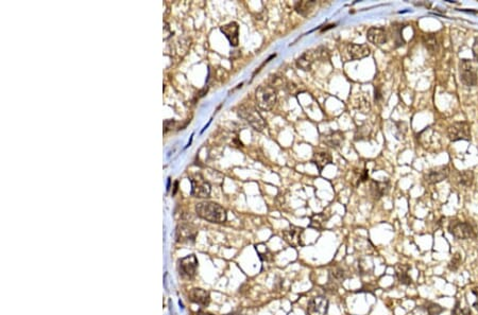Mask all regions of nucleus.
<instances>
[{
	"mask_svg": "<svg viewBox=\"0 0 478 315\" xmlns=\"http://www.w3.org/2000/svg\"><path fill=\"white\" fill-rule=\"evenodd\" d=\"M197 215L212 223H224L226 221V210L214 202H200L196 205Z\"/></svg>",
	"mask_w": 478,
	"mask_h": 315,
	"instance_id": "obj_1",
	"label": "nucleus"
},
{
	"mask_svg": "<svg viewBox=\"0 0 478 315\" xmlns=\"http://www.w3.org/2000/svg\"><path fill=\"white\" fill-rule=\"evenodd\" d=\"M255 98L257 105L265 111H270L276 103V90L270 85H262L256 90Z\"/></svg>",
	"mask_w": 478,
	"mask_h": 315,
	"instance_id": "obj_2",
	"label": "nucleus"
},
{
	"mask_svg": "<svg viewBox=\"0 0 478 315\" xmlns=\"http://www.w3.org/2000/svg\"><path fill=\"white\" fill-rule=\"evenodd\" d=\"M448 232L457 240H468L474 237V227L469 222H462L459 220H452L448 224Z\"/></svg>",
	"mask_w": 478,
	"mask_h": 315,
	"instance_id": "obj_3",
	"label": "nucleus"
},
{
	"mask_svg": "<svg viewBox=\"0 0 478 315\" xmlns=\"http://www.w3.org/2000/svg\"><path fill=\"white\" fill-rule=\"evenodd\" d=\"M418 139L424 149L428 151H437L441 148V135L432 128H426L418 135Z\"/></svg>",
	"mask_w": 478,
	"mask_h": 315,
	"instance_id": "obj_4",
	"label": "nucleus"
},
{
	"mask_svg": "<svg viewBox=\"0 0 478 315\" xmlns=\"http://www.w3.org/2000/svg\"><path fill=\"white\" fill-rule=\"evenodd\" d=\"M477 66L471 60H461L459 63V75L461 82L466 86L477 84Z\"/></svg>",
	"mask_w": 478,
	"mask_h": 315,
	"instance_id": "obj_5",
	"label": "nucleus"
},
{
	"mask_svg": "<svg viewBox=\"0 0 478 315\" xmlns=\"http://www.w3.org/2000/svg\"><path fill=\"white\" fill-rule=\"evenodd\" d=\"M239 116L247 120L256 131L262 132L266 128V122H265L262 115L253 106L242 105L239 108Z\"/></svg>",
	"mask_w": 478,
	"mask_h": 315,
	"instance_id": "obj_6",
	"label": "nucleus"
},
{
	"mask_svg": "<svg viewBox=\"0 0 478 315\" xmlns=\"http://www.w3.org/2000/svg\"><path fill=\"white\" fill-rule=\"evenodd\" d=\"M447 137L451 141L459 140H470L471 139V130L470 124L466 121L454 122L447 128Z\"/></svg>",
	"mask_w": 478,
	"mask_h": 315,
	"instance_id": "obj_7",
	"label": "nucleus"
},
{
	"mask_svg": "<svg viewBox=\"0 0 478 315\" xmlns=\"http://www.w3.org/2000/svg\"><path fill=\"white\" fill-rule=\"evenodd\" d=\"M198 265H199V262H198L195 255H189L187 257L181 259L178 266L180 276L182 278H185V279H193L197 274Z\"/></svg>",
	"mask_w": 478,
	"mask_h": 315,
	"instance_id": "obj_8",
	"label": "nucleus"
},
{
	"mask_svg": "<svg viewBox=\"0 0 478 315\" xmlns=\"http://www.w3.org/2000/svg\"><path fill=\"white\" fill-rule=\"evenodd\" d=\"M191 181V195L200 199H207L211 194V186L200 174H196L190 180Z\"/></svg>",
	"mask_w": 478,
	"mask_h": 315,
	"instance_id": "obj_9",
	"label": "nucleus"
},
{
	"mask_svg": "<svg viewBox=\"0 0 478 315\" xmlns=\"http://www.w3.org/2000/svg\"><path fill=\"white\" fill-rule=\"evenodd\" d=\"M451 169L448 166H438L435 168H431L424 175V180L427 184L433 185L441 182L450 177Z\"/></svg>",
	"mask_w": 478,
	"mask_h": 315,
	"instance_id": "obj_10",
	"label": "nucleus"
},
{
	"mask_svg": "<svg viewBox=\"0 0 478 315\" xmlns=\"http://www.w3.org/2000/svg\"><path fill=\"white\" fill-rule=\"evenodd\" d=\"M308 315H325L328 310V300L324 296H317L310 299L307 304Z\"/></svg>",
	"mask_w": 478,
	"mask_h": 315,
	"instance_id": "obj_11",
	"label": "nucleus"
},
{
	"mask_svg": "<svg viewBox=\"0 0 478 315\" xmlns=\"http://www.w3.org/2000/svg\"><path fill=\"white\" fill-rule=\"evenodd\" d=\"M303 231V228H301V227L290 225L288 228L283 230V238L290 246L299 247L302 244Z\"/></svg>",
	"mask_w": 478,
	"mask_h": 315,
	"instance_id": "obj_12",
	"label": "nucleus"
},
{
	"mask_svg": "<svg viewBox=\"0 0 478 315\" xmlns=\"http://www.w3.org/2000/svg\"><path fill=\"white\" fill-rule=\"evenodd\" d=\"M197 236V230L190 225H180L176 229V241L180 243L194 242Z\"/></svg>",
	"mask_w": 478,
	"mask_h": 315,
	"instance_id": "obj_13",
	"label": "nucleus"
},
{
	"mask_svg": "<svg viewBox=\"0 0 478 315\" xmlns=\"http://www.w3.org/2000/svg\"><path fill=\"white\" fill-rule=\"evenodd\" d=\"M367 39L370 43L374 44L376 46H381L384 45L385 43L388 41V34L385 29L382 28H377V27H372L368 30L367 33Z\"/></svg>",
	"mask_w": 478,
	"mask_h": 315,
	"instance_id": "obj_14",
	"label": "nucleus"
},
{
	"mask_svg": "<svg viewBox=\"0 0 478 315\" xmlns=\"http://www.w3.org/2000/svg\"><path fill=\"white\" fill-rule=\"evenodd\" d=\"M188 297L190 302H193L201 307H208L211 302V295L208 291L203 289L196 288L190 290L188 293Z\"/></svg>",
	"mask_w": 478,
	"mask_h": 315,
	"instance_id": "obj_15",
	"label": "nucleus"
},
{
	"mask_svg": "<svg viewBox=\"0 0 478 315\" xmlns=\"http://www.w3.org/2000/svg\"><path fill=\"white\" fill-rule=\"evenodd\" d=\"M220 30L229 40L232 46L236 47L239 44V27L236 23H230L220 28Z\"/></svg>",
	"mask_w": 478,
	"mask_h": 315,
	"instance_id": "obj_16",
	"label": "nucleus"
},
{
	"mask_svg": "<svg viewBox=\"0 0 478 315\" xmlns=\"http://www.w3.org/2000/svg\"><path fill=\"white\" fill-rule=\"evenodd\" d=\"M348 53L352 60H362L370 54V48L367 45H357V44H350L348 46Z\"/></svg>",
	"mask_w": 478,
	"mask_h": 315,
	"instance_id": "obj_17",
	"label": "nucleus"
},
{
	"mask_svg": "<svg viewBox=\"0 0 478 315\" xmlns=\"http://www.w3.org/2000/svg\"><path fill=\"white\" fill-rule=\"evenodd\" d=\"M389 189H390V184H389V181H375V180L371 181L370 192L375 200H379L380 197L387 194Z\"/></svg>",
	"mask_w": 478,
	"mask_h": 315,
	"instance_id": "obj_18",
	"label": "nucleus"
},
{
	"mask_svg": "<svg viewBox=\"0 0 478 315\" xmlns=\"http://www.w3.org/2000/svg\"><path fill=\"white\" fill-rule=\"evenodd\" d=\"M316 57H317L316 51H315V52H312V51H307V52H305L304 54H302L298 58L297 66L300 69H302L304 71L311 70L312 65H313L314 61L316 60Z\"/></svg>",
	"mask_w": 478,
	"mask_h": 315,
	"instance_id": "obj_19",
	"label": "nucleus"
},
{
	"mask_svg": "<svg viewBox=\"0 0 478 315\" xmlns=\"http://www.w3.org/2000/svg\"><path fill=\"white\" fill-rule=\"evenodd\" d=\"M409 270L410 267L407 265H398L395 267V276L401 284L410 285L413 283V279H411L410 275L408 274Z\"/></svg>",
	"mask_w": 478,
	"mask_h": 315,
	"instance_id": "obj_20",
	"label": "nucleus"
},
{
	"mask_svg": "<svg viewBox=\"0 0 478 315\" xmlns=\"http://www.w3.org/2000/svg\"><path fill=\"white\" fill-rule=\"evenodd\" d=\"M419 310H420L422 315H440L445 311V308L437 303L426 302L419 308Z\"/></svg>",
	"mask_w": 478,
	"mask_h": 315,
	"instance_id": "obj_21",
	"label": "nucleus"
},
{
	"mask_svg": "<svg viewBox=\"0 0 478 315\" xmlns=\"http://www.w3.org/2000/svg\"><path fill=\"white\" fill-rule=\"evenodd\" d=\"M423 44L425 48L427 49L430 53H436L439 50V42L437 39V34L435 33H426L423 35Z\"/></svg>",
	"mask_w": 478,
	"mask_h": 315,
	"instance_id": "obj_22",
	"label": "nucleus"
},
{
	"mask_svg": "<svg viewBox=\"0 0 478 315\" xmlns=\"http://www.w3.org/2000/svg\"><path fill=\"white\" fill-rule=\"evenodd\" d=\"M313 163L317 166V168L320 171H322L327 165L332 163V156L325 152L315 153V155L313 157Z\"/></svg>",
	"mask_w": 478,
	"mask_h": 315,
	"instance_id": "obj_23",
	"label": "nucleus"
},
{
	"mask_svg": "<svg viewBox=\"0 0 478 315\" xmlns=\"http://www.w3.org/2000/svg\"><path fill=\"white\" fill-rule=\"evenodd\" d=\"M329 281H332L337 284V282H341L343 280L347 279L348 277V272L347 270L340 266H335L330 270L329 273Z\"/></svg>",
	"mask_w": 478,
	"mask_h": 315,
	"instance_id": "obj_24",
	"label": "nucleus"
},
{
	"mask_svg": "<svg viewBox=\"0 0 478 315\" xmlns=\"http://www.w3.org/2000/svg\"><path fill=\"white\" fill-rule=\"evenodd\" d=\"M343 140H344V135L339 131L325 135L324 138H323V141H324L328 146H332V148H337V146H339L343 142Z\"/></svg>",
	"mask_w": 478,
	"mask_h": 315,
	"instance_id": "obj_25",
	"label": "nucleus"
},
{
	"mask_svg": "<svg viewBox=\"0 0 478 315\" xmlns=\"http://www.w3.org/2000/svg\"><path fill=\"white\" fill-rule=\"evenodd\" d=\"M457 182L462 187H471L474 181V173L472 170H463L457 174Z\"/></svg>",
	"mask_w": 478,
	"mask_h": 315,
	"instance_id": "obj_26",
	"label": "nucleus"
},
{
	"mask_svg": "<svg viewBox=\"0 0 478 315\" xmlns=\"http://www.w3.org/2000/svg\"><path fill=\"white\" fill-rule=\"evenodd\" d=\"M316 5V1H300L296 3V10L299 14L303 16H308L313 12L314 6Z\"/></svg>",
	"mask_w": 478,
	"mask_h": 315,
	"instance_id": "obj_27",
	"label": "nucleus"
},
{
	"mask_svg": "<svg viewBox=\"0 0 478 315\" xmlns=\"http://www.w3.org/2000/svg\"><path fill=\"white\" fill-rule=\"evenodd\" d=\"M403 28H404V26L402 24H393L392 25V36H393L394 42L396 44V47L402 46V45H404V44H405V41L403 40V36H402Z\"/></svg>",
	"mask_w": 478,
	"mask_h": 315,
	"instance_id": "obj_28",
	"label": "nucleus"
},
{
	"mask_svg": "<svg viewBox=\"0 0 478 315\" xmlns=\"http://www.w3.org/2000/svg\"><path fill=\"white\" fill-rule=\"evenodd\" d=\"M325 221H326V218H325L324 215H322V214L315 215V216L312 217L310 227L317 229V230H321V229H323V226H324Z\"/></svg>",
	"mask_w": 478,
	"mask_h": 315,
	"instance_id": "obj_29",
	"label": "nucleus"
},
{
	"mask_svg": "<svg viewBox=\"0 0 478 315\" xmlns=\"http://www.w3.org/2000/svg\"><path fill=\"white\" fill-rule=\"evenodd\" d=\"M461 263H462L461 254L456 253L452 257V259L450 260V262H448L447 268H448V270H451V272H457V270L460 268V266H461Z\"/></svg>",
	"mask_w": 478,
	"mask_h": 315,
	"instance_id": "obj_30",
	"label": "nucleus"
},
{
	"mask_svg": "<svg viewBox=\"0 0 478 315\" xmlns=\"http://www.w3.org/2000/svg\"><path fill=\"white\" fill-rule=\"evenodd\" d=\"M255 250H256L257 254H259L261 260H263V261L271 260L272 256H271V253H270V251L268 250V247L266 245L257 244V245H255Z\"/></svg>",
	"mask_w": 478,
	"mask_h": 315,
	"instance_id": "obj_31",
	"label": "nucleus"
},
{
	"mask_svg": "<svg viewBox=\"0 0 478 315\" xmlns=\"http://www.w3.org/2000/svg\"><path fill=\"white\" fill-rule=\"evenodd\" d=\"M452 315H472V311L470 308H463L461 309L459 302H456L454 309L452 310Z\"/></svg>",
	"mask_w": 478,
	"mask_h": 315,
	"instance_id": "obj_32",
	"label": "nucleus"
},
{
	"mask_svg": "<svg viewBox=\"0 0 478 315\" xmlns=\"http://www.w3.org/2000/svg\"><path fill=\"white\" fill-rule=\"evenodd\" d=\"M270 86L273 87L274 90H277V89H282V87L286 86L287 87V84L285 83L284 81V79L282 77H272L271 78V81H270Z\"/></svg>",
	"mask_w": 478,
	"mask_h": 315,
	"instance_id": "obj_33",
	"label": "nucleus"
},
{
	"mask_svg": "<svg viewBox=\"0 0 478 315\" xmlns=\"http://www.w3.org/2000/svg\"><path fill=\"white\" fill-rule=\"evenodd\" d=\"M472 51H473V55H474V58H475V60H476V62L478 63V38H476V39H475V41H474Z\"/></svg>",
	"mask_w": 478,
	"mask_h": 315,
	"instance_id": "obj_34",
	"label": "nucleus"
},
{
	"mask_svg": "<svg viewBox=\"0 0 478 315\" xmlns=\"http://www.w3.org/2000/svg\"><path fill=\"white\" fill-rule=\"evenodd\" d=\"M471 292H472V294H473V295L475 296V298H476L475 302L473 303V308L478 311V288L472 289V291H471Z\"/></svg>",
	"mask_w": 478,
	"mask_h": 315,
	"instance_id": "obj_35",
	"label": "nucleus"
},
{
	"mask_svg": "<svg viewBox=\"0 0 478 315\" xmlns=\"http://www.w3.org/2000/svg\"><path fill=\"white\" fill-rule=\"evenodd\" d=\"M381 99V92L378 87H375V101H378Z\"/></svg>",
	"mask_w": 478,
	"mask_h": 315,
	"instance_id": "obj_36",
	"label": "nucleus"
},
{
	"mask_svg": "<svg viewBox=\"0 0 478 315\" xmlns=\"http://www.w3.org/2000/svg\"><path fill=\"white\" fill-rule=\"evenodd\" d=\"M197 315H214V314H212V313H208V312H202V311H199L197 313Z\"/></svg>",
	"mask_w": 478,
	"mask_h": 315,
	"instance_id": "obj_37",
	"label": "nucleus"
},
{
	"mask_svg": "<svg viewBox=\"0 0 478 315\" xmlns=\"http://www.w3.org/2000/svg\"><path fill=\"white\" fill-rule=\"evenodd\" d=\"M335 26H336L335 24H334V25H329V26H327L326 28H324V29H322V31H326V30H328V29H332V28H335Z\"/></svg>",
	"mask_w": 478,
	"mask_h": 315,
	"instance_id": "obj_38",
	"label": "nucleus"
},
{
	"mask_svg": "<svg viewBox=\"0 0 478 315\" xmlns=\"http://www.w3.org/2000/svg\"><path fill=\"white\" fill-rule=\"evenodd\" d=\"M227 315H240V314H239L238 312H233V313H231V314H227Z\"/></svg>",
	"mask_w": 478,
	"mask_h": 315,
	"instance_id": "obj_39",
	"label": "nucleus"
}]
</instances>
